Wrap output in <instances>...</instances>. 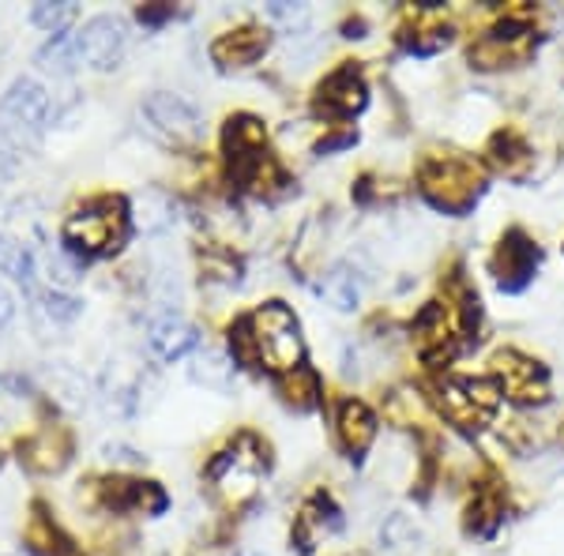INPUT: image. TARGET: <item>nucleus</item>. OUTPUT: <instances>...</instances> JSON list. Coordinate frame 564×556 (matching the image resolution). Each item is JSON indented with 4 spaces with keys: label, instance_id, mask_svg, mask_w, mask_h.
Returning <instances> with one entry per match:
<instances>
[{
    "label": "nucleus",
    "instance_id": "1",
    "mask_svg": "<svg viewBox=\"0 0 564 556\" xmlns=\"http://www.w3.org/2000/svg\"><path fill=\"white\" fill-rule=\"evenodd\" d=\"M230 346L238 361L263 364V369L282 372V377L302 369V353H305L294 313H290L282 301H268V305H260L252 316H245V320L234 327Z\"/></svg>",
    "mask_w": 564,
    "mask_h": 556
},
{
    "label": "nucleus",
    "instance_id": "2",
    "mask_svg": "<svg viewBox=\"0 0 564 556\" xmlns=\"http://www.w3.org/2000/svg\"><path fill=\"white\" fill-rule=\"evenodd\" d=\"M129 237V215L117 196H102L95 204L79 207L65 222V244L79 257H109Z\"/></svg>",
    "mask_w": 564,
    "mask_h": 556
},
{
    "label": "nucleus",
    "instance_id": "3",
    "mask_svg": "<svg viewBox=\"0 0 564 556\" xmlns=\"http://www.w3.org/2000/svg\"><path fill=\"white\" fill-rule=\"evenodd\" d=\"M422 193L444 211H467L481 193V170L463 154H433L422 166Z\"/></svg>",
    "mask_w": 564,
    "mask_h": 556
},
{
    "label": "nucleus",
    "instance_id": "4",
    "mask_svg": "<svg viewBox=\"0 0 564 556\" xmlns=\"http://www.w3.org/2000/svg\"><path fill=\"white\" fill-rule=\"evenodd\" d=\"M436 406L456 428L475 433V428H486L497 417L500 391L489 380H444L436 388Z\"/></svg>",
    "mask_w": 564,
    "mask_h": 556
},
{
    "label": "nucleus",
    "instance_id": "5",
    "mask_svg": "<svg viewBox=\"0 0 564 556\" xmlns=\"http://www.w3.org/2000/svg\"><path fill=\"white\" fill-rule=\"evenodd\" d=\"M268 470V455L257 444V436H241L212 462V486L223 492L226 500H245L257 492L260 473Z\"/></svg>",
    "mask_w": 564,
    "mask_h": 556
},
{
    "label": "nucleus",
    "instance_id": "6",
    "mask_svg": "<svg viewBox=\"0 0 564 556\" xmlns=\"http://www.w3.org/2000/svg\"><path fill=\"white\" fill-rule=\"evenodd\" d=\"M494 372L500 380V391H505L512 403L520 406H539L550 399V377L539 361L523 358L520 350H500L494 358Z\"/></svg>",
    "mask_w": 564,
    "mask_h": 556
},
{
    "label": "nucleus",
    "instance_id": "7",
    "mask_svg": "<svg viewBox=\"0 0 564 556\" xmlns=\"http://www.w3.org/2000/svg\"><path fill=\"white\" fill-rule=\"evenodd\" d=\"M124 45H129V26H124L121 15H95L76 34L79 65H90L98 72L117 68V61L124 57Z\"/></svg>",
    "mask_w": 564,
    "mask_h": 556
},
{
    "label": "nucleus",
    "instance_id": "8",
    "mask_svg": "<svg viewBox=\"0 0 564 556\" xmlns=\"http://www.w3.org/2000/svg\"><path fill=\"white\" fill-rule=\"evenodd\" d=\"M534 50V31L516 20L494 26L489 34L470 45V61L478 68H505V65H523Z\"/></svg>",
    "mask_w": 564,
    "mask_h": 556
},
{
    "label": "nucleus",
    "instance_id": "9",
    "mask_svg": "<svg viewBox=\"0 0 564 556\" xmlns=\"http://www.w3.org/2000/svg\"><path fill=\"white\" fill-rule=\"evenodd\" d=\"M143 117L151 121L154 132H162L174 143H193L204 121H199V109L181 95H170V90H154V95L143 102Z\"/></svg>",
    "mask_w": 564,
    "mask_h": 556
},
{
    "label": "nucleus",
    "instance_id": "10",
    "mask_svg": "<svg viewBox=\"0 0 564 556\" xmlns=\"http://www.w3.org/2000/svg\"><path fill=\"white\" fill-rule=\"evenodd\" d=\"M50 113H53L50 95H45V87L34 84V79H15V84L8 87L4 102H0V117H4V121L12 124L15 132H39V129H45Z\"/></svg>",
    "mask_w": 564,
    "mask_h": 556
},
{
    "label": "nucleus",
    "instance_id": "11",
    "mask_svg": "<svg viewBox=\"0 0 564 556\" xmlns=\"http://www.w3.org/2000/svg\"><path fill=\"white\" fill-rule=\"evenodd\" d=\"M459 316L448 301H433L422 316H417V346H422L425 358H448L459 342Z\"/></svg>",
    "mask_w": 564,
    "mask_h": 556
},
{
    "label": "nucleus",
    "instance_id": "12",
    "mask_svg": "<svg viewBox=\"0 0 564 556\" xmlns=\"http://www.w3.org/2000/svg\"><path fill=\"white\" fill-rule=\"evenodd\" d=\"M534 263H539V249H534V244L527 241V237H523L520 230L508 233L505 241H500L497 260H494L500 286H505V290H520V286H527V279L534 275Z\"/></svg>",
    "mask_w": 564,
    "mask_h": 556
},
{
    "label": "nucleus",
    "instance_id": "13",
    "mask_svg": "<svg viewBox=\"0 0 564 556\" xmlns=\"http://www.w3.org/2000/svg\"><path fill=\"white\" fill-rule=\"evenodd\" d=\"M268 50V31L263 26H241V31H230L223 39H215L212 45V57L215 65L223 68H245V65H257Z\"/></svg>",
    "mask_w": 564,
    "mask_h": 556
},
{
    "label": "nucleus",
    "instance_id": "14",
    "mask_svg": "<svg viewBox=\"0 0 564 556\" xmlns=\"http://www.w3.org/2000/svg\"><path fill=\"white\" fill-rule=\"evenodd\" d=\"M148 342L159 361H181L185 353H193L199 346V335H196V327L188 320H181V316H159L148 331Z\"/></svg>",
    "mask_w": 564,
    "mask_h": 556
},
{
    "label": "nucleus",
    "instance_id": "15",
    "mask_svg": "<svg viewBox=\"0 0 564 556\" xmlns=\"http://www.w3.org/2000/svg\"><path fill=\"white\" fill-rule=\"evenodd\" d=\"M72 455V440L65 428H42L34 440L23 444V467L34 473H57L68 462Z\"/></svg>",
    "mask_w": 564,
    "mask_h": 556
},
{
    "label": "nucleus",
    "instance_id": "16",
    "mask_svg": "<svg viewBox=\"0 0 564 556\" xmlns=\"http://www.w3.org/2000/svg\"><path fill=\"white\" fill-rule=\"evenodd\" d=\"M321 106L332 109V113H358L366 106V84H361L358 68H339L332 79L321 87Z\"/></svg>",
    "mask_w": 564,
    "mask_h": 556
},
{
    "label": "nucleus",
    "instance_id": "17",
    "mask_svg": "<svg viewBox=\"0 0 564 556\" xmlns=\"http://www.w3.org/2000/svg\"><path fill=\"white\" fill-rule=\"evenodd\" d=\"M372 436H377V417L369 414L366 403L347 399V403L339 406V440H343V448H347L350 455H361V451H369Z\"/></svg>",
    "mask_w": 564,
    "mask_h": 556
},
{
    "label": "nucleus",
    "instance_id": "18",
    "mask_svg": "<svg viewBox=\"0 0 564 556\" xmlns=\"http://www.w3.org/2000/svg\"><path fill=\"white\" fill-rule=\"evenodd\" d=\"M335 531H339V512L332 508V500L327 497L308 500L302 519H297V542H302V549H313L321 537L335 534Z\"/></svg>",
    "mask_w": 564,
    "mask_h": 556
},
{
    "label": "nucleus",
    "instance_id": "19",
    "mask_svg": "<svg viewBox=\"0 0 564 556\" xmlns=\"http://www.w3.org/2000/svg\"><path fill=\"white\" fill-rule=\"evenodd\" d=\"M0 275H12L23 290H39V271H34V257L20 241L0 233Z\"/></svg>",
    "mask_w": 564,
    "mask_h": 556
},
{
    "label": "nucleus",
    "instance_id": "20",
    "mask_svg": "<svg viewBox=\"0 0 564 556\" xmlns=\"http://www.w3.org/2000/svg\"><path fill=\"white\" fill-rule=\"evenodd\" d=\"M448 42H452L448 23L436 20L433 4L422 8V12H417V23H414V39H406V45H411L414 53H436V50H444Z\"/></svg>",
    "mask_w": 564,
    "mask_h": 556
},
{
    "label": "nucleus",
    "instance_id": "21",
    "mask_svg": "<svg viewBox=\"0 0 564 556\" xmlns=\"http://www.w3.org/2000/svg\"><path fill=\"white\" fill-rule=\"evenodd\" d=\"M279 391L294 410H313L321 403V380H316V372H308V369L286 372V377L279 380Z\"/></svg>",
    "mask_w": 564,
    "mask_h": 556
},
{
    "label": "nucleus",
    "instance_id": "22",
    "mask_svg": "<svg viewBox=\"0 0 564 556\" xmlns=\"http://www.w3.org/2000/svg\"><path fill=\"white\" fill-rule=\"evenodd\" d=\"M76 15H79L76 4H68V0H57V4H34L31 23L42 26V31L53 34V39H61V34H65L68 26L76 23Z\"/></svg>",
    "mask_w": 564,
    "mask_h": 556
},
{
    "label": "nucleus",
    "instance_id": "23",
    "mask_svg": "<svg viewBox=\"0 0 564 556\" xmlns=\"http://www.w3.org/2000/svg\"><path fill=\"white\" fill-rule=\"evenodd\" d=\"M494 159H497V166L508 173V177H523V170H527V162H531V151H527V143L520 140V135H512V132H505V135H497L494 140Z\"/></svg>",
    "mask_w": 564,
    "mask_h": 556
},
{
    "label": "nucleus",
    "instance_id": "24",
    "mask_svg": "<svg viewBox=\"0 0 564 556\" xmlns=\"http://www.w3.org/2000/svg\"><path fill=\"white\" fill-rule=\"evenodd\" d=\"M39 65L42 68H50V72H72L79 65V53H76V39H53L45 50L39 53Z\"/></svg>",
    "mask_w": 564,
    "mask_h": 556
},
{
    "label": "nucleus",
    "instance_id": "25",
    "mask_svg": "<svg viewBox=\"0 0 564 556\" xmlns=\"http://www.w3.org/2000/svg\"><path fill=\"white\" fill-rule=\"evenodd\" d=\"M500 523V500L497 497H481L475 508H470V531L478 534H494Z\"/></svg>",
    "mask_w": 564,
    "mask_h": 556
},
{
    "label": "nucleus",
    "instance_id": "26",
    "mask_svg": "<svg viewBox=\"0 0 564 556\" xmlns=\"http://www.w3.org/2000/svg\"><path fill=\"white\" fill-rule=\"evenodd\" d=\"M42 308L50 313V320H57V324H68V320H76L79 316V301L76 297H68V294H57V290H50V294H42Z\"/></svg>",
    "mask_w": 564,
    "mask_h": 556
},
{
    "label": "nucleus",
    "instance_id": "27",
    "mask_svg": "<svg viewBox=\"0 0 564 556\" xmlns=\"http://www.w3.org/2000/svg\"><path fill=\"white\" fill-rule=\"evenodd\" d=\"M327 294L339 308H354V301H358V282H354L350 271H335L332 282H327Z\"/></svg>",
    "mask_w": 564,
    "mask_h": 556
},
{
    "label": "nucleus",
    "instance_id": "28",
    "mask_svg": "<svg viewBox=\"0 0 564 556\" xmlns=\"http://www.w3.org/2000/svg\"><path fill=\"white\" fill-rule=\"evenodd\" d=\"M196 377L207 380V384H226V380H230V364L223 358H215V353H207V358H199Z\"/></svg>",
    "mask_w": 564,
    "mask_h": 556
},
{
    "label": "nucleus",
    "instance_id": "29",
    "mask_svg": "<svg viewBox=\"0 0 564 556\" xmlns=\"http://www.w3.org/2000/svg\"><path fill=\"white\" fill-rule=\"evenodd\" d=\"M174 15V8L170 4H162V8H140V23H148V26H159L162 20H170Z\"/></svg>",
    "mask_w": 564,
    "mask_h": 556
},
{
    "label": "nucleus",
    "instance_id": "30",
    "mask_svg": "<svg viewBox=\"0 0 564 556\" xmlns=\"http://www.w3.org/2000/svg\"><path fill=\"white\" fill-rule=\"evenodd\" d=\"M12 316H15V301H12V294H8L4 286H0V327L12 324Z\"/></svg>",
    "mask_w": 564,
    "mask_h": 556
}]
</instances>
